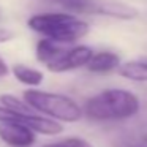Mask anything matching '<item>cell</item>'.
Here are the masks:
<instances>
[{"label": "cell", "mask_w": 147, "mask_h": 147, "mask_svg": "<svg viewBox=\"0 0 147 147\" xmlns=\"http://www.w3.org/2000/svg\"><path fill=\"white\" fill-rule=\"evenodd\" d=\"M10 74V67H8L7 60L0 55V78H5Z\"/></svg>", "instance_id": "cell-14"}, {"label": "cell", "mask_w": 147, "mask_h": 147, "mask_svg": "<svg viewBox=\"0 0 147 147\" xmlns=\"http://www.w3.org/2000/svg\"><path fill=\"white\" fill-rule=\"evenodd\" d=\"M0 141L8 147H32L36 142V133L19 122H0Z\"/></svg>", "instance_id": "cell-6"}, {"label": "cell", "mask_w": 147, "mask_h": 147, "mask_svg": "<svg viewBox=\"0 0 147 147\" xmlns=\"http://www.w3.org/2000/svg\"><path fill=\"white\" fill-rule=\"evenodd\" d=\"M117 71L125 79L136 81V82H147V62L146 60H131V62L120 63Z\"/></svg>", "instance_id": "cell-11"}, {"label": "cell", "mask_w": 147, "mask_h": 147, "mask_svg": "<svg viewBox=\"0 0 147 147\" xmlns=\"http://www.w3.org/2000/svg\"><path fill=\"white\" fill-rule=\"evenodd\" d=\"M19 122V123L29 127L33 130L36 134H46V136H57L63 131V125L57 120H52L49 117L35 112L32 108L21 109V111H14V109L5 108L0 105V122Z\"/></svg>", "instance_id": "cell-4"}, {"label": "cell", "mask_w": 147, "mask_h": 147, "mask_svg": "<svg viewBox=\"0 0 147 147\" xmlns=\"http://www.w3.org/2000/svg\"><path fill=\"white\" fill-rule=\"evenodd\" d=\"M10 74H13V78L21 82L22 86H26L27 89H36L43 84L45 81V73L41 70L35 67H30L26 63H14L10 67Z\"/></svg>", "instance_id": "cell-8"}, {"label": "cell", "mask_w": 147, "mask_h": 147, "mask_svg": "<svg viewBox=\"0 0 147 147\" xmlns=\"http://www.w3.org/2000/svg\"><path fill=\"white\" fill-rule=\"evenodd\" d=\"M40 147H93V146L87 139L73 136V138H62V139H55L51 141V142H45Z\"/></svg>", "instance_id": "cell-13"}, {"label": "cell", "mask_w": 147, "mask_h": 147, "mask_svg": "<svg viewBox=\"0 0 147 147\" xmlns=\"http://www.w3.org/2000/svg\"><path fill=\"white\" fill-rule=\"evenodd\" d=\"M119 65H120V57L115 52L100 51V52H93L92 54V57H90L89 63L86 65V68L90 73L105 74L112 70H117Z\"/></svg>", "instance_id": "cell-9"}, {"label": "cell", "mask_w": 147, "mask_h": 147, "mask_svg": "<svg viewBox=\"0 0 147 147\" xmlns=\"http://www.w3.org/2000/svg\"><path fill=\"white\" fill-rule=\"evenodd\" d=\"M65 48H67L65 45H60V43H55L49 38H43L41 36L35 45V57L41 65L48 67L51 62H54L60 55V52Z\"/></svg>", "instance_id": "cell-10"}, {"label": "cell", "mask_w": 147, "mask_h": 147, "mask_svg": "<svg viewBox=\"0 0 147 147\" xmlns=\"http://www.w3.org/2000/svg\"><path fill=\"white\" fill-rule=\"evenodd\" d=\"M93 13H98L101 16L114 18V19H122V21H130L136 19L139 16V11L123 2L117 0H106V2H98L93 5Z\"/></svg>", "instance_id": "cell-7"}, {"label": "cell", "mask_w": 147, "mask_h": 147, "mask_svg": "<svg viewBox=\"0 0 147 147\" xmlns=\"http://www.w3.org/2000/svg\"><path fill=\"white\" fill-rule=\"evenodd\" d=\"M139 100L133 92L125 89H106L90 96L82 106L87 119L95 122L125 120L139 112Z\"/></svg>", "instance_id": "cell-2"}, {"label": "cell", "mask_w": 147, "mask_h": 147, "mask_svg": "<svg viewBox=\"0 0 147 147\" xmlns=\"http://www.w3.org/2000/svg\"><path fill=\"white\" fill-rule=\"evenodd\" d=\"M93 54V49L86 45H74L70 48H65L60 52L54 62L48 65V71L51 73H68V71L78 70V68H84L89 63L90 57Z\"/></svg>", "instance_id": "cell-5"}, {"label": "cell", "mask_w": 147, "mask_h": 147, "mask_svg": "<svg viewBox=\"0 0 147 147\" xmlns=\"http://www.w3.org/2000/svg\"><path fill=\"white\" fill-rule=\"evenodd\" d=\"M27 27L43 38L70 46L89 35L90 26L87 21L70 11H40L27 19Z\"/></svg>", "instance_id": "cell-1"}, {"label": "cell", "mask_w": 147, "mask_h": 147, "mask_svg": "<svg viewBox=\"0 0 147 147\" xmlns=\"http://www.w3.org/2000/svg\"><path fill=\"white\" fill-rule=\"evenodd\" d=\"M22 100L35 112L52 119V120H57L60 123L62 122L74 123L84 117L82 106L78 101H74L71 96L63 95V93L41 90L40 87H36V89L24 90Z\"/></svg>", "instance_id": "cell-3"}, {"label": "cell", "mask_w": 147, "mask_h": 147, "mask_svg": "<svg viewBox=\"0 0 147 147\" xmlns=\"http://www.w3.org/2000/svg\"><path fill=\"white\" fill-rule=\"evenodd\" d=\"M13 38V32H10L8 29H0V43H7Z\"/></svg>", "instance_id": "cell-15"}, {"label": "cell", "mask_w": 147, "mask_h": 147, "mask_svg": "<svg viewBox=\"0 0 147 147\" xmlns=\"http://www.w3.org/2000/svg\"><path fill=\"white\" fill-rule=\"evenodd\" d=\"M51 3H55L62 7L65 11L70 13H86V11H93V2L90 0H49Z\"/></svg>", "instance_id": "cell-12"}]
</instances>
